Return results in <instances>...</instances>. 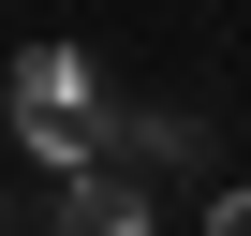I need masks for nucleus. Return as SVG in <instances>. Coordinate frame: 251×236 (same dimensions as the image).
I'll use <instances>...</instances> for the list:
<instances>
[{
  "label": "nucleus",
  "mask_w": 251,
  "mask_h": 236,
  "mask_svg": "<svg viewBox=\"0 0 251 236\" xmlns=\"http://www.w3.org/2000/svg\"><path fill=\"white\" fill-rule=\"evenodd\" d=\"M0 118H15V148L45 163V177H74V163H103V74H89V45H30L15 59V89H0Z\"/></svg>",
  "instance_id": "1"
},
{
  "label": "nucleus",
  "mask_w": 251,
  "mask_h": 236,
  "mask_svg": "<svg viewBox=\"0 0 251 236\" xmlns=\"http://www.w3.org/2000/svg\"><path fill=\"white\" fill-rule=\"evenodd\" d=\"M45 236H148V177L118 163V148H103V163H74V177H59V221H45Z\"/></svg>",
  "instance_id": "2"
},
{
  "label": "nucleus",
  "mask_w": 251,
  "mask_h": 236,
  "mask_svg": "<svg viewBox=\"0 0 251 236\" xmlns=\"http://www.w3.org/2000/svg\"><path fill=\"white\" fill-rule=\"evenodd\" d=\"M103 148L133 163V177H192V163H207V118H177V103H163V118H103Z\"/></svg>",
  "instance_id": "3"
},
{
  "label": "nucleus",
  "mask_w": 251,
  "mask_h": 236,
  "mask_svg": "<svg viewBox=\"0 0 251 236\" xmlns=\"http://www.w3.org/2000/svg\"><path fill=\"white\" fill-rule=\"evenodd\" d=\"M207 236H251V192H222V207H207Z\"/></svg>",
  "instance_id": "4"
}]
</instances>
